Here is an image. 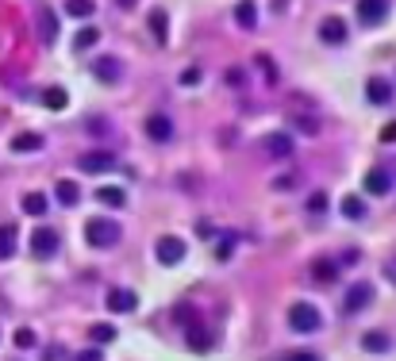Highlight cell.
Segmentation results:
<instances>
[{"mask_svg":"<svg viewBox=\"0 0 396 361\" xmlns=\"http://www.w3.org/2000/svg\"><path fill=\"white\" fill-rule=\"evenodd\" d=\"M146 135L154 139V142H169V139H173V119L162 116V112L146 116Z\"/></svg>","mask_w":396,"mask_h":361,"instance_id":"cell-10","label":"cell"},{"mask_svg":"<svg viewBox=\"0 0 396 361\" xmlns=\"http://www.w3.org/2000/svg\"><path fill=\"white\" fill-rule=\"evenodd\" d=\"M188 330V346L196 350V354H204V350H212V335L200 327V323H193V327H185Z\"/></svg>","mask_w":396,"mask_h":361,"instance_id":"cell-20","label":"cell"},{"mask_svg":"<svg viewBox=\"0 0 396 361\" xmlns=\"http://www.w3.org/2000/svg\"><path fill=\"white\" fill-rule=\"evenodd\" d=\"M370 300H373V289L365 281H358L346 289V300H343V308L346 311H362V308H370Z\"/></svg>","mask_w":396,"mask_h":361,"instance_id":"cell-9","label":"cell"},{"mask_svg":"<svg viewBox=\"0 0 396 361\" xmlns=\"http://www.w3.org/2000/svg\"><path fill=\"white\" fill-rule=\"evenodd\" d=\"M73 361H100V354H97V350H85V354H77Z\"/></svg>","mask_w":396,"mask_h":361,"instance_id":"cell-43","label":"cell"},{"mask_svg":"<svg viewBox=\"0 0 396 361\" xmlns=\"http://www.w3.org/2000/svg\"><path fill=\"white\" fill-rule=\"evenodd\" d=\"M54 196H58L62 208H77L81 204V185L77 180H58V185H54Z\"/></svg>","mask_w":396,"mask_h":361,"instance_id":"cell-13","label":"cell"},{"mask_svg":"<svg viewBox=\"0 0 396 361\" xmlns=\"http://www.w3.org/2000/svg\"><path fill=\"white\" fill-rule=\"evenodd\" d=\"M39 146H43V135H35V131H23V135L12 139V150H16V154H35Z\"/></svg>","mask_w":396,"mask_h":361,"instance_id":"cell-18","label":"cell"},{"mask_svg":"<svg viewBox=\"0 0 396 361\" xmlns=\"http://www.w3.org/2000/svg\"><path fill=\"white\" fill-rule=\"evenodd\" d=\"M312 277L331 284V281L338 277V265H335V262H316V265H312Z\"/></svg>","mask_w":396,"mask_h":361,"instance_id":"cell-28","label":"cell"},{"mask_svg":"<svg viewBox=\"0 0 396 361\" xmlns=\"http://www.w3.org/2000/svg\"><path fill=\"white\" fill-rule=\"evenodd\" d=\"M97 39H100L97 27H81L77 39H73V50H89V46H97Z\"/></svg>","mask_w":396,"mask_h":361,"instance_id":"cell-26","label":"cell"},{"mask_svg":"<svg viewBox=\"0 0 396 361\" xmlns=\"http://www.w3.org/2000/svg\"><path fill=\"white\" fill-rule=\"evenodd\" d=\"M258 70H262V73H266V77H269V81H277V70H273V62L266 58V54H258Z\"/></svg>","mask_w":396,"mask_h":361,"instance_id":"cell-38","label":"cell"},{"mask_svg":"<svg viewBox=\"0 0 396 361\" xmlns=\"http://www.w3.org/2000/svg\"><path fill=\"white\" fill-rule=\"evenodd\" d=\"M223 81H228V85H231V89H242V85H247V73H242V70H239V65H231V70H228V73H223Z\"/></svg>","mask_w":396,"mask_h":361,"instance_id":"cell-34","label":"cell"},{"mask_svg":"<svg viewBox=\"0 0 396 361\" xmlns=\"http://www.w3.org/2000/svg\"><path fill=\"white\" fill-rule=\"evenodd\" d=\"M308 212H312V215L327 212V193H312V196H308Z\"/></svg>","mask_w":396,"mask_h":361,"instance_id":"cell-35","label":"cell"},{"mask_svg":"<svg viewBox=\"0 0 396 361\" xmlns=\"http://www.w3.org/2000/svg\"><path fill=\"white\" fill-rule=\"evenodd\" d=\"M235 23H239L242 31H254V27H258V8H254V0H239V4H235Z\"/></svg>","mask_w":396,"mask_h":361,"instance_id":"cell-14","label":"cell"},{"mask_svg":"<svg viewBox=\"0 0 396 361\" xmlns=\"http://www.w3.org/2000/svg\"><path fill=\"white\" fill-rule=\"evenodd\" d=\"M196 81H200V73H196V70H185L181 73V85H196Z\"/></svg>","mask_w":396,"mask_h":361,"instance_id":"cell-41","label":"cell"},{"mask_svg":"<svg viewBox=\"0 0 396 361\" xmlns=\"http://www.w3.org/2000/svg\"><path fill=\"white\" fill-rule=\"evenodd\" d=\"M289 323H292V330H300V335H312V330H319V323H323V319H319V311L312 308V303L300 300V303H292V308H289Z\"/></svg>","mask_w":396,"mask_h":361,"instance_id":"cell-2","label":"cell"},{"mask_svg":"<svg viewBox=\"0 0 396 361\" xmlns=\"http://www.w3.org/2000/svg\"><path fill=\"white\" fill-rule=\"evenodd\" d=\"M31 346H35V330L20 327V330H16V350H31Z\"/></svg>","mask_w":396,"mask_h":361,"instance_id":"cell-33","label":"cell"},{"mask_svg":"<svg viewBox=\"0 0 396 361\" xmlns=\"http://www.w3.org/2000/svg\"><path fill=\"white\" fill-rule=\"evenodd\" d=\"M262 146H266L269 158H289L292 154V139L285 135V131H273V135L262 139Z\"/></svg>","mask_w":396,"mask_h":361,"instance_id":"cell-11","label":"cell"},{"mask_svg":"<svg viewBox=\"0 0 396 361\" xmlns=\"http://www.w3.org/2000/svg\"><path fill=\"white\" fill-rule=\"evenodd\" d=\"M381 139H385V142H396V119H392V123H385Z\"/></svg>","mask_w":396,"mask_h":361,"instance_id":"cell-40","label":"cell"},{"mask_svg":"<svg viewBox=\"0 0 396 361\" xmlns=\"http://www.w3.org/2000/svg\"><path fill=\"white\" fill-rule=\"evenodd\" d=\"M97 200L108 204V208H124L127 204V193H124V188H116V185H105V188H97Z\"/></svg>","mask_w":396,"mask_h":361,"instance_id":"cell-21","label":"cell"},{"mask_svg":"<svg viewBox=\"0 0 396 361\" xmlns=\"http://www.w3.org/2000/svg\"><path fill=\"white\" fill-rule=\"evenodd\" d=\"M362 346L373 350V354H385V350H389V335H385V330H365Z\"/></svg>","mask_w":396,"mask_h":361,"instance_id":"cell-23","label":"cell"},{"mask_svg":"<svg viewBox=\"0 0 396 361\" xmlns=\"http://www.w3.org/2000/svg\"><path fill=\"white\" fill-rule=\"evenodd\" d=\"M385 277H389V281L396 284V258H389V262H385Z\"/></svg>","mask_w":396,"mask_h":361,"instance_id":"cell-42","label":"cell"},{"mask_svg":"<svg viewBox=\"0 0 396 361\" xmlns=\"http://www.w3.org/2000/svg\"><path fill=\"white\" fill-rule=\"evenodd\" d=\"M92 73H97V81L116 85L119 77H124V62H119V58H108V54H105V58L92 62Z\"/></svg>","mask_w":396,"mask_h":361,"instance_id":"cell-8","label":"cell"},{"mask_svg":"<svg viewBox=\"0 0 396 361\" xmlns=\"http://www.w3.org/2000/svg\"><path fill=\"white\" fill-rule=\"evenodd\" d=\"M89 335H92V342H112L116 338V327H112V323H92Z\"/></svg>","mask_w":396,"mask_h":361,"instance_id":"cell-30","label":"cell"},{"mask_svg":"<svg viewBox=\"0 0 396 361\" xmlns=\"http://www.w3.org/2000/svg\"><path fill=\"white\" fill-rule=\"evenodd\" d=\"M154 258L162 262V265L185 262V242H181V239H173V235H166V239H158V246H154Z\"/></svg>","mask_w":396,"mask_h":361,"instance_id":"cell-4","label":"cell"},{"mask_svg":"<svg viewBox=\"0 0 396 361\" xmlns=\"http://www.w3.org/2000/svg\"><path fill=\"white\" fill-rule=\"evenodd\" d=\"M92 8H97L92 0H65V12H70V16H77V20H89V16H92Z\"/></svg>","mask_w":396,"mask_h":361,"instance_id":"cell-27","label":"cell"},{"mask_svg":"<svg viewBox=\"0 0 396 361\" xmlns=\"http://www.w3.org/2000/svg\"><path fill=\"white\" fill-rule=\"evenodd\" d=\"M365 188H370L373 196H385L392 188V177L385 173V169H370V173H365Z\"/></svg>","mask_w":396,"mask_h":361,"instance_id":"cell-16","label":"cell"},{"mask_svg":"<svg viewBox=\"0 0 396 361\" xmlns=\"http://www.w3.org/2000/svg\"><path fill=\"white\" fill-rule=\"evenodd\" d=\"M89 131L92 135H108V123L105 119H89Z\"/></svg>","mask_w":396,"mask_h":361,"instance_id":"cell-39","label":"cell"},{"mask_svg":"<svg viewBox=\"0 0 396 361\" xmlns=\"http://www.w3.org/2000/svg\"><path fill=\"white\" fill-rule=\"evenodd\" d=\"M289 361H319V357H316V354H292Z\"/></svg>","mask_w":396,"mask_h":361,"instance_id":"cell-44","label":"cell"},{"mask_svg":"<svg viewBox=\"0 0 396 361\" xmlns=\"http://www.w3.org/2000/svg\"><path fill=\"white\" fill-rule=\"evenodd\" d=\"M319 39H323V43H331V46L346 43V23L338 20V16H331V20H323V27H319Z\"/></svg>","mask_w":396,"mask_h":361,"instance_id":"cell-15","label":"cell"},{"mask_svg":"<svg viewBox=\"0 0 396 361\" xmlns=\"http://www.w3.org/2000/svg\"><path fill=\"white\" fill-rule=\"evenodd\" d=\"M173 319L185 323V327H193V323H196V308H193V303H177V308H173Z\"/></svg>","mask_w":396,"mask_h":361,"instance_id":"cell-32","label":"cell"},{"mask_svg":"<svg viewBox=\"0 0 396 361\" xmlns=\"http://www.w3.org/2000/svg\"><path fill=\"white\" fill-rule=\"evenodd\" d=\"M343 215H346V220H362V215H365V204L358 200V196H346V200H343Z\"/></svg>","mask_w":396,"mask_h":361,"instance_id":"cell-31","label":"cell"},{"mask_svg":"<svg viewBox=\"0 0 396 361\" xmlns=\"http://www.w3.org/2000/svg\"><path fill=\"white\" fill-rule=\"evenodd\" d=\"M231 246H235V235H223L220 246H215V258H220V262H228V258H231Z\"/></svg>","mask_w":396,"mask_h":361,"instance_id":"cell-36","label":"cell"},{"mask_svg":"<svg viewBox=\"0 0 396 361\" xmlns=\"http://www.w3.org/2000/svg\"><path fill=\"white\" fill-rule=\"evenodd\" d=\"M166 12H162V8H154V12H150V31H154V39L158 43H166Z\"/></svg>","mask_w":396,"mask_h":361,"instance_id":"cell-29","label":"cell"},{"mask_svg":"<svg viewBox=\"0 0 396 361\" xmlns=\"http://www.w3.org/2000/svg\"><path fill=\"white\" fill-rule=\"evenodd\" d=\"M119 223L116 220H108V215H92L89 223H85V239H89L97 250H108V246H116L119 242Z\"/></svg>","mask_w":396,"mask_h":361,"instance_id":"cell-1","label":"cell"},{"mask_svg":"<svg viewBox=\"0 0 396 361\" xmlns=\"http://www.w3.org/2000/svg\"><path fill=\"white\" fill-rule=\"evenodd\" d=\"M77 166L85 169V173H108V169L116 166V154H112L108 146H92V150H85V154L77 158Z\"/></svg>","mask_w":396,"mask_h":361,"instance_id":"cell-3","label":"cell"},{"mask_svg":"<svg viewBox=\"0 0 396 361\" xmlns=\"http://www.w3.org/2000/svg\"><path fill=\"white\" fill-rule=\"evenodd\" d=\"M105 303H108V311H119V316H127V311H135V292H131V289H112Z\"/></svg>","mask_w":396,"mask_h":361,"instance_id":"cell-12","label":"cell"},{"mask_svg":"<svg viewBox=\"0 0 396 361\" xmlns=\"http://www.w3.org/2000/svg\"><path fill=\"white\" fill-rule=\"evenodd\" d=\"M54 250H58V231H54V227H39V231L31 235V254L35 258H50Z\"/></svg>","mask_w":396,"mask_h":361,"instance_id":"cell-5","label":"cell"},{"mask_svg":"<svg viewBox=\"0 0 396 361\" xmlns=\"http://www.w3.org/2000/svg\"><path fill=\"white\" fill-rule=\"evenodd\" d=\"M385 16H389V0H358V20L365 27L381 23Z\"/></svg>","mask_w":396,"mask_h":361,"instance_id":"cell-6","label":"cell"},{"mask_svg":"<svg viewBox=\"0 0 396 361\" xmlns=\"http://www.w3.org/2000/svg\"><path fill=\"white\" fill-rule=\"evenodd\" d=\"M46 208H50V204H46L43 193H27V196H23V212H27V215H43Z\"/></svg>","mask_w":396,"mask_h":361,"instance_id":"cell-25","label":"cell"},{"mask_svg":"<svg viewBox=\"0 0 396 361\" xmlns=\"http://www.w3.org/2000/svg\"><path fill=\"white\" fill-rule=\"evenodd\" d=\"M16 235H20V231H16L12 223L0 227V258H12V254H16Z\"/></svg>","mask_w":396,"mask_h":361,"instance_id":"cell-22","label":"cell"},{"mask_svg":"<svg viewBox=\"0 0 396 361\" xmlns=\"http://www.w3.org/2000/svg\"><path fill=\"white\" fill-rule=\"evenodd\" d=\"M43 104H46V108H54V112H62L65 104H70V97H65V89H58V85H50V89L43 92Z\"/></svg>","mask_w":396,"mask_h":361,"instance_id":"cell-24","label":"cell"},{"mask_svg":"<svg viewBox=\"0 0 396 361\" xmlns=\"http://www.w3.org/2000/svg\"><path fill=\"white\" fill-rule=\"evenodd\" d=\"M289 123L300 131V135H319V119L312 116V112H292Z\"/></svg>","mask_w":396,"mask_h":361,"instance_id":"cell-17","label":"cell"},{"mask_svg":"<svg viewBox=\"0 0 396 361\" xmlns=\"http://www.w3.org/2000/svg\"><path fill=\"white\" fill-rule=\"evenodd\" d=\"M365 97H370L373 104H389L392 100V85L381 81V77H373L370 85H365Z\"/></svg>","mask_w":396,"mask_h":361,"instance_id":"cell-19","label":"cell"},{"mask_svg":"<svg viewBox=\"0 0 396 361\" xmlns=\"http://www.w3.org/2000/svg\"><path fill=\"white\" fill-rule=\"evenodd\" d=\"M35 23H39V39L43 43H54V39H58V16H54L46 4H35Z\"/></svg>","mask_w":396,"mask_h":361,"instance_id":"cell-7","label":"cell"},{"mask_svg":"<svg viewBox=\"0 0 396 361\" xmlns=\"http://www.w3.org/2000/svg\"><path fill=\"white\" fill-rule=\"evenodd\" d=\"M292 185H300L296 173H281L277 180H273V188H281V193H285V188H292Z\"/></svg>","mask_w":396,"mask_h":361,"instance_id":"cell-37","label":"cell"}]
</instances>
